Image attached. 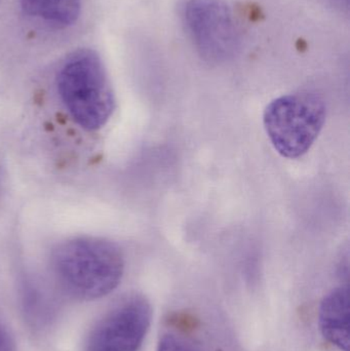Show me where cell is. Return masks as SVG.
I'll use <instances>...</instances> for the list:
<instances>
[{"mask_svg": "<svg viewBox=\"0 0 350 351\" xmlns=\"http://www.w3.org/2000/svg\"><path fill=\"white\" fill-rule=\"evenodd\" d=\"M58 286L76 300L107 296L121 284L125 259L115 243L100 237H76L60 243L51 255Z\"/></svg>", "mask_w": 350, "mask_h": 351, "instance_id": "cell-1", "label": "cell"}, {"mask_svg": "<svg viewBox=\"0 0 350 351\" xmlns=\"http://www.w3.org/2000/svg\"><path fill=\"white\" fill-rule=\"evenodd\" d=\"M57 88L74 121L88 131L101 129L114 111L112 86L94 49H76L66 57L58 71Z\"/></svg>", "mask_w": 350, "mask_h": 351, "instance_id": "cell-2", "label": "cell"}, {"mask_svg": "<svg viewBox=\"0 0 350 351\" xmlns=\"http://www.w3.org/2000/svg\"><path fill=\"white\" fill-rule=\"evenodd\" d=\"M326 113L324 101L316 95H286L267 105L263 123L275 149L284 158H298L320 135Z\"/></svg>", "mask_w": 350, "mask_h": 351, "instance_id": "cell-3", "label": "cell"}, {"mask_svg": "<svg viewBox=\"0 0 350 351\" xmlns=\"http://www.w3.org/2000/svg\"><path fill=\"white\" fill-rule=\"evenodd\" d=\"M185 24L199 55L222 63L236 55L238 33L232 10L222 0H188Z\"/></svg>", "mask_w": 350, "mask_h": 351, "instance_id": "cell-4", "label": "cell"}, {"mask_svg": "<svg viewBox=\"0 0 350 351\" xmlns=\"http://www.w3.org/2000/svg\"><path fill=\"white\" fill-rule=\"evenodd\" d=\"M152 308L140 295L115 305L95 326L88 339V351H139L151 325Z\"/></svg>", "mask_w": 350, "mask_h": 351, "instance_id": "cell-5", "label": "cell"}, {"mask_svg": "<svg viewBox=\"0 0 350 351\" xmlns=\"http://www.w3.org/2000/svg\"><path fill=\"white\" fill-rule=\"evenodd\" d=\"M349 288L339 287L321 302L318 328L329 344L339 351H349Z\"/></svg>", "mask_w": 350, "mask_h": 351, "instance_id": "cell-6", "label": "cell"}, {"mask_svg": "<svg viewBox=\"0 0 350 351\" xmlns=\"http://www.w3.org/2000/svg\"><path fill=\"white\" fill-rule=\"evenodd\" d=\"M23 12L47 26L65 29L75 24L82 0H18Z\"/></svg>", "mask_w": 350, "mask_h": 351, "instance_id": "cell-7", "label": "cell"}, {"mask_svg": "<svg viewBox=\"0 0 350 351\" xmlns=\"http://www.w3.org/2000/svg\"><path fill=\"white\" fill-rule=\"evenodd\" d=\"M156 351H201L190 342L175 334H164L160 339Z\"/></svg>", "mask_w": 350, "mask_h": 351, "instance_id": "cell-8", "label": "cell"}, {"mask_svg": "<svg viewBox=\"0 0 350 351\" xmlns=\"http://www.w3.org/2000/svg\"><path fill=\"white\" fill-rule=\"evenodd\" d=\"M0 351H14L12 336L2 322H0Z\"/></svg>", "mask_w": 350, "mask_h": 351, "instance_id": "cell-9", "label": "cell"}, {"mask_svg": "<svg viewBox=\"0 0 350 351\" xmlns=\"http://www.w3.org/2000/svg\"><path fill=\"white\" fill-rule=\"evenodd\" d=\"M337 1L340 2V3H342L343 0H337Z\"/></svg>", "mask_w": 350, "mask_h": 351, "instance_id": "cell-10", "label": "cell"}]
</instances>
